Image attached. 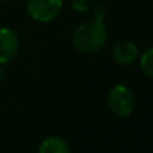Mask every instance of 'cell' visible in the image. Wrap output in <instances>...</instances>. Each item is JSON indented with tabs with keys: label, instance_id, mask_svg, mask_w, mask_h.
<instances>
[{
	"label": "cell",
	"instance_id": "obj_6",
	"mask_svg": "<svg viewBox=\"0 0 153 153\" xmlns=\"http://www.w3.org/2000/svg\"><path fill=\"white\" fill-rule=\"evenodd\" d=\"M39 153H71V150L64 138L58 135H51L40 143Z\"/></svg>",
	"mask_w": 153,
	"mask_h": 153
},
{
	"label": "cell",
	"instance_id": "obj_8",
	"mask_svg": "<svg viewBox=\"0 0 153 153\" xmlns=\"http://www.w3.org/2000/svg\"><path fill=\"white\" fill-rule=\"evenodd\" d=\"M70 4L76 12H88L92 7L94 0H70Z\"/></svg>",
	"mask_w": 153,
	"mask_h": 153
},
{
	"label": "cell",
	"instance_id": "obj_5",
	"mask_svg": "<svg viewBox=\"0 0 153 153\" xmlns=\"http://www.w3.org/2000/svg\"><path fill=\"white\" fill-rule=\"evenodd\" d=\"M138 58H140V49L131 40H120L113 46V59L119 65H131Z\"/></svg>",
	"mask_w": 153,
	"mask_h": 153
},
{
	"label": "cell",
	"instance_id": "obj_1",
	"mask_svg": "<svg viewBox=\"0 0 153 153\" xmlns=\"http://www.w3.org/2000/svg\"><path fill=\"white\" fill-rule=\"evenodd\" d=\"M108 31L102 21L91 19L80 24L73 33V46L82 53L98 52L107 43Z\"/></svg>",
	"mask_w": 153,
	"mask_h": 153
},
{
	"label": "cell",
	"instance_id": "obj_4",
	"mask_svg": "<svg viewBox=\"0 0 153 153\" xmlns=\"http://www.w3.org/2000/svg\"><path fill=\"white\" fill-rule=\"evenodd\" d=\"M19 51V37L18 34L9 28H0V65L10 62Z\"/></svg>",
	"mask_w": 153,
	"mask_h": 153
},
{
	"label": "cell",
	"instance_id": "obj_10",
	"mask_svg": "<svg viewBox=\"0 0 153 153\" xmlns=\"http://www.w3.org/2000/svg\"><path fill=\"white\" fill-rule=\"evenodd\" d=\"M3 80H4V71H3V68L0 67V85L3 83Z\"/></svg>",
	"mask_w": 153,
	"mask_h": 153
},
{
	"label": "cell",
	"instance_id": "obj_7",
	"mask_svg": "<svg viewBox=\"0 0 153 153\" xmlns=\"http://www.w3.org/2000/svg\"><path fill=\"white\" fill-rule=\"evenodd\" d=\"M140 68L146 77L153 80V48L144 51L143 55H140Z\"/></svg>",
	"mask_w": 153,
	"mask_h": 153
},
{
	"label": "cell",
	"instance_id": "obj_9",
	"mask_svg": "<svg viewBox=\"0 0 153 153\" xmlns=\"http://www.w3.org/2000/svg\"><path fill=\"white\" fill-rule=\"evenodd\" d=\"M107 16V9L105 6L102 4H97L92 7V19H97V21H104Z\"/></svg>",
	"mask_w": 153,
	"mask_h": 153
},
{
	"label": "cell",
	"instance_id": "obj_11",
	"mask_svg": "<svg viewBox=\"0 0 153 153\" xmlns=\"http://www.w3.org/2000/svg\"><path fill=\"white\" fill-rule=\"evenodd\" d=\"M0 1H12V0H0Z\"/></svg>",
	"mask_w": 153,
	"mask_h": 153
},
{
	"label": "cell",
	"instance_id": "obj_3",
	"mask_svg": "<svg viewBox=\"0 0 153 153\" xmlns=\"http://www.w3.org/2000/svg\"><path fill=\"white\" fill-rule=\"evenodd\" d=\"M62 10V0H27V13L37 22H49Z\"/></svg>",
	"mask_w": 153,
	"mask_h": 153
},
{
	"label": "cell",
	"instance_id": "obj_2",
	"mask_svg": "<svg viewBox=\"0 0 153 153\" xmlns=\"http://www.w3.org/2000/svg\"><path fill=\"white\" fill-rule=\"evenodd\" d=\"M107 105L117 117H128L135 105L134 94L125 85H114L107 94Z\"/></svg>",
	"mask_w": 153,
	"mask_h": 153
}]
</instances>
